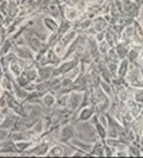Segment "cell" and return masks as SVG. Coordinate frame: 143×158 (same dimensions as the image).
Segmentation results:
<instances>
[{
  "instance_id": "9",
  "label": "cell",
  "mask_w": 143,
  "mask_h": 158,
  "mask_svg": "<svg viewBox=\"0 0 143 158\" xmlns=\"http://www.w3.org/2000/svg\"><path fill=\"white\" fill-rule=\"evenodd\" d=\"M0 19H2V18H1V17H0Z\"/></svg>"
},
{
  "instance_id": "2",
  "label": "cell",
  "mask_w": 143,
  "mask_h": 158,
  "mask_svg": "<svg viewBox=\"0 0 143 158\" xmlns=\"http://www.w3.org/2000/svg\"><path fill=\"white\" fill-rule=\"evenodd\" d=\"M11 52L15 53V56L19 59L29 60V61H35V53L29 49L26 44H22V45H16L14 44V48Z\"/></svg>"
},
{
  "instance_id": "3",
  "label": "cell",
  "mask_w": 143,
  "mask_h": 158,
  "mask_svg": "<svg viewBox=\"0 0 143 158\" xmlns=\"http://www.w3.org/2000/svg\"><path fill=\"white\" fill-rule=\"evenodd\" d=\"M53 69L54 66L51 64H46V66H37V73H39V77L35 82L39 81H47L49 79L52 78L53 75Z\"/></svg>"
},
{
  "instance_id": "10",
  "label": "cell",
  "mask_w": 143,
  "mask_h": 158,
  "mask_svg": "<svg viewBox=\"0 0 143 158\" xmlns=\"http://www.w3.org/2000/svg\"><path fill=\"white\" fill-rule=\"evenodd\" d=\"M0 143H1V141H0Z\"/></svg>"
},
{
  "instance_id": "5",
  "label": "cell",
  "mask_w": 143,
  "mask_h": 158,
  "mask_svg": "<svg viewBox=\"0 0 143 158\" xmlns=\"http://www.w3.org/2000/svg\"><path fill=\"white\" fill-rule=\"evenodd\" d=\"M46 156L50 157H62L64 156V147L60 145V142H55L50 146L49 150L46 152Z\"/></svg>"
},
{
  "instance_id": "1",
  "label": "cell",
  "mask_w": 143,
  "mask_h": 158,
  "mask_svg": "<svg viewBox=\"0 0 143 158\" xmlns=\"http://www.w3.org/2000/svg\"><path fill=\"white\" fill-rule=\"evenodd\" d=\"M84 93L85 92H78V90H71L70 93H68V99H67L65 109H68L72 113L76 112L82 104Z\"/></svg>"
},
{
  "instance_id": "4",
  "label": "cell",
  "mask_w": 143,
  "mask_h": 158,
  "mask_svg": "<svg viewBox=\"0 0 143 158\" xmlns=\"http://www.w3.org/2000/svg\"><path fill=\"white\" fill-rule=\"evenodd\" d=\"M42 23H43V25H44V27L49 31L50 33H58L59 25H60V22H58V19L45 15V16H43V18H42Z\"/></svg>"
},
{
  "instance_id": "8",
  "label": "cell",
  "mask_w": 143,
  "mask_h": 158,
  "mask_svg": "<svg viewBox=\"0 0 143 158\" xmlns=\"http://www.w3.org/2000/svg\"><path fill=\"white\" fill-rule=\"evenodd\" d=\"M9 132H10L9 130L0 128V141H3V140L9 138Z\"/></svg>"
},
{
  "instance_id": "6",
  "label": "cell",
  "mask_w": 143,
  "mask_h": 158,
  "mask_svg": "<svg viewBox=\"0 0 143 158\" xmlns=\"http://www.w3.org/2000/svg\"><path fill=\"white\" fill-rule=\"evenodd\" d=\"M129 67H130V61L124 58V59H121L118 61V64H117V78L124 79L125 75L129 71Z\"/></svg>"
},
{
  "instance_id": "7",
  "label": "cell",
  "mask_w": 143,
  "mask_h": 158,
  "mask_svg": "<svg viewBox=\"0 0 143 158\" xmlns=\"http://www.w3.org/2000/svg\"><path fill=\"white\" fill-rule=\"evenodd\" d=\"M56 102V95L53 92L49 90L42 96V103L43 106H45L46 109H52L53 106L55 105Z\"/></svg>"
}]
</instances>
